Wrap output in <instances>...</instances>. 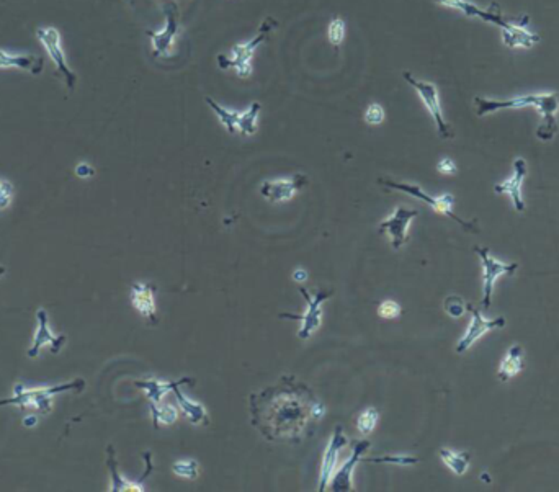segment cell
<instances>
[{
	"instance_id": "6da1fadb",
	"label": "cell",
	"mask_w": 559,
	"mask_h": 492,
	"mask_svg": "<svg viewBox=\"0 0 559 492\" xmlns=\"http://www.w3.org/2000/svg\"><path fill=\"white\" fill-rule=\"evenodd\" d=\"M476 113L477 117H486V114L500 112V110H519V108H537L542 114V123H539L537 136L542 141H551L558 135V119L556 113L559 110V94H537V95H520L509 100H492L484 97H475Z\"/></svg>"
},
{
	"instance_id": "7a4b0ae2",
	"label": "cell",
	"mask_w": 559,
	"mask_h": 492,
	"mask_svg": "<svg viewBox=\"0 0 559 492\" xmlns=\"http://www.w3.org/2000/svg\"><path fill=\"white\" fill-rule=\"evenodd\" d=\"M85 388V381L82 378L73 380L64 385H52L43 386V388H27L22 383L13 386V396L6 399H0V405H17L20 409H35L40 414H50L52 410V398L56 394L68 393H80Z\"/></svg>"
},
{
	"instance_id": "3957f363",
	"label": "cell",
	"mask_w": 559,
	"mask_h": 492,
	"mask_svg": "<svg viewBox=\"0 0 559 492\" xmlns=\"http://www.w3.org/2000/svg\"><path fill=\"white\" fill-rule=\"evenodd\" d=\"M380 184L386 185V187L389 188H394V190H399V192H404L410 195V197L420 200V202H425L427 204L432 207L433 211L440 213V214H445V216H450L452 219H455V221L460 224V226L465 229V231H470V232H477L479 229L477 226H475L472 223H468L465 219H461L458 214L453 211V204H455V197H453L452 193H445L442 195V197H430L424 192L422 188L419 187V185L415 184H403V181H393L389 179H380Z\"/></svg>"
},
{
	"instance_id": "277c9868",
	"label": "cell",
	"mask_w": 559,
	"mask_h": 492,
	"mask_svg": "<svg viewBox=\"0 0 559 492\" xmlns=\"http://www.w3.org/2000/svg\"><path fill=\"white\" fill-rule=\"evenodd\" d=\"M276 23L269 18V20L264 22V25L260 27L259 30V35H257L254 40L246 43V45H236L232 46V59L231 57H228L226 54H219L218 56V66L221 69H229V68H236V73L239 77L242 79H247L248 75L252 74V66H251V59L252 56H254V52L257 50V46L262 45L267 40V33H269L271 28H274Z\"/></svg>"
},
{
	"instance_id": "5b68a950",
	"label": "cell",
	"mask_w": 559,
	"mask_h": 492,
	"mask_svg": "<svg viewBox=\"0 0 559 492\" xmlns=\"http://www.w3.org/2000/svg\"><path fill=\"white\" fill-rule=\"evenodd\" d=\"M36 36L40 43L45 47L50 59L56 66V75H62L68 89L73 92L75 84H77V74L70 69V66L68 64V59H66L64 50H62L61 45V33L54 27H41L38 28Z\"/></svg>"
},
{
	"instance_id": "8992f818",
	"label": "cell",
	"mask_w": 559,
	"mask_h": 492,
	"mask_svg": "<svg viewBox=\"0 0 559 492\" xmlns=\"http://www.w3.org/2000/svg\"><path fill=\"white\" fill-rule=\"evenodd\" d=\"M299 293L304 296L306 304H308V311L301 316H296V314L290 313H281V319H299L301 329L298 331V338L301 341H308V338L313 336L314 332L321 327V319H322V304L324 301L331 298L334 295V291H326V290H319L314 295H311L309 291H306V288H299Z\"/></svg>"
},
{
	"instance_id": "52a82bcc",
	"label": "cell",
	"mask_w": 559,
	"mask_h": 492,
	"mask_svg": "<svg viewBox=\"0 0 559 492\" xmlns=\"http://www.w3.org/2000/svg\"><path fill=\"white\" fill-rule=\"evenodd\" d=\"M475 252L479 255V259H481L482 280H484V286H482L481 306H482V309H489L491 303H492V295H494L495 280L499 278L500 275H514L515 271L519 270V264L517 262L505 264V262L494 259V257L491 255L489 249H486V247L476 246Z\"/></svg>"
},
{
	"instance_id": "ba28073f",
	"label": "cell",
	"mask_w": 559,
	"mask_h": 492,
	"mask_svg": "<svg viewBox=\"0 0 559 492\" xmlns=\"http://www.w3.org/2000/svg\"><path fill=\"white\" fill-rule=\"evenodd\" d=\"M403 77L405 79V82L412 85V87L415 89V92L419 94V97L422 98L424 105L427 107L430 114H432L435 125H437V131H438V135H440V137H443V140L453 137L452 128L445 121V118H443L442 107H440V97H438V89L435 87L432 82H425V80L415 79L410 73H404Z\"/></svg>"
},
{
	"instance_id": "9c48e42d",
	"label": "cell",
	"mask_w": 559,
	"mask_h": 492,
	"mask_svg": "<svg viewBox=\"0 0 559 492\" xmlns=\"http://www.w3.org/2000/svg\"><path fill=\"white\" fill-rule=\"evenodd\" d=\"M419 216L417 209H408L404 207H398L389 218L383 219L380 223V232H385L389 237L391 247L394 251H399L404 244L409 242L408 228L412 223L414 218Z\"/></svg>"
},
{
	"instance_id": "30bf717a",
	"label": "cell",
	"mask_w": 559,
	"mask_h": 492,
	"mask_svg": "<svg viewBox=\"0 0 559 492\" xmlns=\"http://www.w3.org/2000/svg\"><path fill=\"white\" fill-rule=\"evenodd\" d=\"M466 309L471 313L472 321L470 324V327H468L465 336L461 337V341L456 343V353L468 352L482 336H486V334L491 331H495V329L505 327V322H507L502 316L495 319H486L481 314L479 309L475 308L472 304H466Z\"/></svg>"
},
{
	"instance_id": "8fae6325",
	"label": "cell",
	"mask_w": 559,
	"mask_h": 492,
	"mask_svg": "<svg viewBox=\"0 0 559 492\" xmlns=\"http://www.w3.org/2000/svg\"><path fill=\"white\" fill-rule=\"evenodd\" d=\"M66 341L68 337L66 336H54L50 329V321H47V313L46 309L40 308L36 311V332L35 337H33L31 347L28 348L27 355L30 358H36L40 355V350L45 345L51 348V352L57 355L61 352V348L66 345Z\"/></svg>"
},
{
	"instance_id": "7c38bea8",
	"label": "cell",
	"mask_w": 559,
	"mask_h": 492,
	"mask_svg": "<svg viewBox=\"0 0 559 492\" xmlns=\"http://www.w3.org/2000/svg\"><path fill=\"white\" fill-rule=\"evenodd\" d=\"M528 17L523 18H515V20H509L505 17V20L502 25H500V31H502V41L507 47H525V50H530L535 45L539 43V35L537 33L530 31L527 28Z\"/></svg>"
},
{
	"instance_id": "4fadbf2b",
	"label": "cell",
	"mask_w": 559,
	"mask_h": 492,
	"mask_svg": "<svg viewBox=\"0 0 559 492\" xmlns=\"http://www.w3.org/2000/svg\"><path fill=\"white\" fill-rule=\"evenodd\" d=\"M370 447L371 443L368 440H360L353 443L350 458H348L337 471H334L331 481H329V489L334 492L353 491V470H355L357 463L362 461L363 453H365Z\"/></svg>"
},
{
	"instance_id": "5bb4252c",
	"label": "cell",
	"mask_w": 559,
	"mask_h": 492,
	"mask_svg": "<svg viewBox=\"0 0 559 492\" xmlns=\"http://www.w3.org/2000/svg\"><path fill=\"white\" fill-rule=\"evenodd\" d=\"M347 443H348V438L345 437V433L342 432L341 425H337V427L334 428V433H332L331 440H329L326 452H324V455H322L321 481H319V487H318L319 492L327 491L329 481H331L334 471H336L338 453H341V450L347 445Z\"/></svg>"
},
{
	"instance_id": "9a60e30c",
	"label": "cell",
	"mask_w": 559,
	"mask_h": 492,
	"mask_svg": "<svg viewBox=\"0 0 559 492\" xmlns=\"http://www.w3.org/2000/svg\"><path fill=\"white\" fill-rule=\"evenodd\" d=\"M306 181L308 180H306L304 175H295L293 179L264 181L260 187V195L270 203L288 202V200L295 197L298 190L304 187Z\"/></svg>"
},
{
	"instance_id": "2e32d148",
	"label": "cell",
	"mask_w": 559,
	"mask_h": 492,
	"mask_svg": "<svg viewBox=\"0 0 559 492\" xmlns=\"http://www.w3.org/2000/svg\"><path fill=\"white\" fill-rule=\"evenodd\" d=\"M527 174H528L527 161H525L523 157H517V159L514 161V175L510 177L509 180L502 181V184H497L494 188L495 193L509 195V197L512 198L514 208L517 209L519 213L525 211V202L522 197V185H523V180H525V177H527Z\"/></svg>"
},
{
	"instance_id": "e0dca14e",
	"label": "cell",
	"mask_w": 559,
	"mask_h": 492,
	"mask_svg": "<svg viewBox=\"0 0 559 492\" xmlns=\"http://www.w3.org/2000/svg\"><path fill=\"white\" fill-rule=\"evenodd\" d=\"M433 2L438 3V6H443V7L456 8V10L465 13L466 17L479 18V20L486 22V23H492V25H495V27H500L505 20V15L500 12L499 6H495V3L487 8V10H484V8L471 3L470 0H433Z\"/></svg>"
},
{
	"instance_id": "ac0fdd59",
	"label": "cell",
	"mask_w": 559,
	"mask_h": 492,
	"mask_svg": "<svg viewBox=\"0 0 559 492\" xmlns=\"http://www.w3.org/2000/svg\"><path fill=\"white\" fill-rule=\"evenodd\" d=\"M165 17H167V25L164 28V31L154 33V31H147V36L151 38L152 43V50H154L156 56H169L170 54V47L174 45L177 33H179V23H177V8L174 3H167L164 7Z\"/></svg>"
},
{
	"instance_id": "d6986e66",
	"label": "cell",
	"mask_w": 559,
	"mask_h": 492,
	"mask_svg": "<svg viewBox=\"0 0 559 492\" xmlns=\"http://www.w3.org/2000/svg\"><path fill=\"white\" fill-rule=\"evenodd\" d=\"M156 290L152 285L146 283H133L131 285V304L141 316L149 319L152 324L157 322V304H156Z\"/></svg>"
},
{
	"instance_id": "ffe728a7",
	"label": "cell",
	"mask_w": 559,
	"mask_h": 492,
	"mask_svg": "<svg viewBox=\"0 0 559 492\" xmlns=\"http://www.w3.org/2000/svg\"><path fill=\"white\" fill-rule=\"evenodd\" d=\"M0 69H20L33 75H38L45 69V61L35 54H12L0 50Z\"/></svg>"
},
{
	"instance_id": "44dd1931",
	"label": "cell",
	"mask_w": 559,
	"mask_h": 492,
	"mask_svg": "<svg viewBox=\"0 0 559 492\" xmlns=\"http://www.w3.org/2000/svg\"><path fill=\"white\" fill-rule=\"evenodd\" d=\"M186 383H192L190 378H181L177 381H161V380H142V381H135L136 388H140L144 391V394L147 396L151 404H161L162 398L167 393H170L175 386H181Z\"/></svg>"
},
{
	"instance_id": "7402d4cb",
	"label": "cell",
	"mask_w": 559,
	"mask_h": 492,
	"mask_svg": "<svg viewBox=\"0 0 559 492\" xmlns=\"http://www.w3.org/2000/svg\"><path fill=\"white\" fill-rule=\"evenodd\" d=\"M523 368H525L523 347L519 345V343H514V345L507 350V355H505L502 363H500L497 376H499L500 381H509L512 380L514 376H517L520 371H523Z\"/></svg>"
},
{
	"instance_id": "603a6c76",
	"label": "cell",
	"mask_w": 559,
	"mask_h": 492,
	"mask_svg": "<svg viewBox=\"0 0 559 492\" xmlns=\"http://www.w3.org/2000/svg\"><path fill=\"white\" fill-rule=\"evenodd\" d=\"M107 453H108L107 466H108L110 476H112V487H110V491L112 492H144L146 487L142 486L141 482L126 481L121 475H119L118 461H117V456H114V450L112 445H108Z\"/></svg>"
},
{
	"instance_id": "cb8c5ba5",
	"label": "cell",
	"mask_w": 559,
	"mask_h": 492,
	"mask_svg": "<svg viewBox=\"0 0 559 492\" xmlns=\"http://www.w3.org/2000/svg\"><path fill=\"white\" fill-rule=\"evenodd\" d=\"M179 388H180V385L175 386V388L172 389V393L175 394L177 401H179L181 412L188 417L190 422H192L193 425L209 424V415L207 412V409H204V405L197 403V401H192L190 398H186V396L181 394V391Z\"/></svg>"
},
{
	"instance_id": "d4e9b609",
	"label": "cell",
	"mask_w": 559,
	"mask_h": 492,
	"mask_svg": "<svg viewBox=\"0 0 559 492\" xmlns=\"http://www.w3.org/2000/svg\"><path fill=\"white\" fill-rule=\"evenodd\" d=\"M438 455H440L442 461L445 463V465L450 468V470L455 472L456 476L466 475L468 468H470V453L453 452V450H448V448H442V450L438 452Z\"/></svg>"
},
{
	"instance_id": "484cf974",
	"label": "cell",
	"mask_w": 559,
	"mask_h": 492,
	"mask_svg": "<svg viewBox=\"0 0 559 492\" xmlns=\"http://www.w3.org/2000/svg\"><path fill=\"white\" fill-rule=\"evenodd\" d=\"M204 102L209 105V108L213 110L214 113H216V117L219 118V121L223 123V126L226 128L229 135H234L236 133V128H237V118H239V112H234V110H228V108H223L221 105L214 102L213 98L209 97H204Z\"/></svg>"
},
{
	"instance_id": "4316f807",
	"label": "cell",
	"mask_w": 559,
	"mask_h": 492,
	"mask_svg": "<svg viewBox=\"0 0 559 492\" xmlns=\"http://www.w3.org/2000/svg\"><path fill=\"white\" fill-rule=\"evenodd\" d=\"M260 110H262L260 103H259V102H255V103H252L251 107H248V108L246 110V112L239 114V118H237V128H239V130H241L242 135H246V136H252V135H254L255 130H257L255 123H257V118H259Z\"/></svg>"
},
{
	"instance_id": "83f0119b",
	"label": "cell",
	"mask_w": 559,
	"mask_h": 492,
	"mask_svg": "<svg viewBox=\"0 0 559 492\" xmlns=\"http://www.w3.org/2000/svg\"><path fill=\"white\" fill-rule=\"evenodd\" d=\"M151 414H152V422H154V427L159 428V425H172L177 422L179 419V410H177L174 405L170 404H151Z\"/></svg>"
},
{
	"instance_id": "f1b7e54d",
	"label": "cell",
	"mask_w": 559,
	"mask_h": 492,
	"mask_svg": "<svg viewBox=\"0 0 559 492\" xmlns=\"http://www.w3.org/2000/svg\"><path fill=\"white\" fill-rule=\"evenodd\" d=\"M376 422H378V410L375 408H366L357 419L358 432H360L362 435H368V433H371V430L375 428Z\"/></svg>"
},
{
	"instance_id": "f546056e",
	"label": "cell",
	"mask_w": 559,
	"mask_h": 492,
	"mask_svg": "<svg viewBox=\"0 0 559 492\" xmlns=\"http://www.w3.org/2000/svg\"><path fill=\"white\" fill-rule=\"evenodd\" d=\"M172 470L177 476L185 477V479H195L200 475V465L195 460H179L172 465Z\"/></svg>"
},
{
	"instance_id": "4dcf8cb0",
	"label": "cell",
	"mask_w": 559,
	"mask_h": 492,
	"mask_svg": "<svg viewBox=\"0 0 559 492\" xmlns=\"http://www.w3.org/2000/svg\"><path fill=\"white\" fill-rule=\"evenodd\" d=\"M443 309H445V313L448 314L450 318H461L463 314L466 311V304L463 298L460 296H448L445 299V303H443Z\"/></svg>"
},
{
	"instance_id": "1f68e13d",
	"label": "cell",
	"mask_w": 559,
	"mask_h": 492,
	"mask_svg": "<svg viewBox=\"0 0 559 492\" xmlns=\"http://www.w3.org/2000/svg\"><path fill=\"white\" fill-rule=\"evenodd\" d=\"M329 41L332 43L334 46H338L343 40V36H345V23L341 17L334 18V20L329 23Z\"/></svg>"
},
{
	"instance_id": "d6a6232c",
	"label": "cell",
	"mask_w": 559,
	"mask_h": 492,
	"mask_svg": "<svg viewBox=\"0 0 559 492\" xmlns=\"http://www.w3.org/2000/svg\"><path fill=\"white\" fill-rule=\"evenodd\" d=\"M362 461H370V463H391V465H417L419 458L415 456H408V455H401V456H380V458H362Z\"/></svg>"
},
{
	"instance_id": "836d02e7",
	"label": "cell",
	"mask_w": 559,
	"mask_h": 492,
	"mask_svg": "<svg viewBox=\"0 0 559 492\" xmlns=\"http://www.w3.org/2000/svg\"><path fill=\"white\" fill-rule=\"evenodd\" d=\"M378 316L383 319H396L401 316V306L393 299L381 301L378 306Z\"/></svg>"
},
{
	"instance_id": "e575fe53",
	"label": "cell",
	"mask_w": 559,
	"mask_h": 492,
	"mask_svg": "<svg viewBox=\"0 0 559 492\" xmlns=\"http://www.w3.org/2000/svg\"><path fill=\"white\" fill-rule=\"evenodd\" d=\"M385 119V110L378 103H371L365 112V121L368 125H380Z\"/></svg>"
},
{
	"instance_id": "d590c367",
	"label": "cell",
	"mask_w": 559,
	"mask_h": 492,
	"mask_svg": "<svg viewBox=\"0 0 559 492\" xmlns=\"http://www.w3.org/2000/svg\"><path fill=\"white\" fill-rule=\"evenodd\" d=\"M13 200V187L7 180L0 179V211L8 208Z\"/></svg>"
},
{
	"instance_id": "8d00e7d4",
	"label": "cell",
	"mask_w": 559,
	"mask_h": 492,
	"mask_svg": "<svg viewBox=\"0 0 559 492\" xmlns=\"http://www.w3.org/2000/svg\"><path fill=\"white\" fill-rule=\"evenodd\" d=\"M437 170L440 172V174L453 175L456 174V164L450 159V157H443V159L437 164Z\"/></svg>"
},
{
	"instance_id": "74e56055",
	"label": "cell",
	"mask_w": 559,
	"mask_h": 492,
	"mask_svg": "<svg viewBox=\"0 0 559 492\" xmlns=\"http://www.w3.org/2000/svg\"><path fill=\"white\" fill-rule=\"evenodd\" d=\"M75 174H77V177H80V179H89V177H92L95 174V170L92 165L82 162V164H79L77 167H75Z\"/></svg>"
},
{
	"instance_id": "f35d334b",
	"label": "cell",
	"mask_w": 559,
	"mask_h": 492,
	"mask_svg": "<svg viewBox=\"0 0 559 492\" xmlns=\"http://www.w3.org/2000/svg\"><path fill=\"white\" fill-rule=\"evenodd\" d=\"M309 414H311V417H314V419H322L324 414H326V408H324L322 404L314 403L313 405H311Z\"/></svg>"
},
{
	"instance_id": "ab89813d",
	"label": "cell",
	"mask_w": 559,
	"mask_h": 492,
	"mask_svg": "<svg viewBox=\"0 0 559 492\" xmlns=\"http://www.w3.org/2000/svg\"><path fill=\"white\" fill-rule=\"evenodd\" d=\"M293 280H296V281H306L308 280V271L306 270H303V269H296L295 271H293Z\"/></svg>"
},
{
	"instance_id": "60d3db41",
	"label": "cell",
	"mask_w": 559,
	"mask_h": 492,
	"mask_svg": "<svg viewBox=\"0 0 559 492\" xmlns=\"http://www.w3.org/2000/svg\"><path fill=\"white\" fill-rule=\"evenodd\" d=\"M38 424V419L35 417V415H30V417H27L25 420H23V425H25V427H33V425H36Z\"/></svg>"
},
{
	"instance_id": "b9f144b4",
	"label": "cell",
	"mask_w": 559,
	"mask_h": 492,
	"mask_svg": "<svg viewBox=\"0 0 559 492\" xmlns=\"http://www.w3.org/2000/svg\"><path fill=\"white\" fill-rule=\"evenodd\" d=\"M6 271H7V269L3 265H0V278H2L3 275H6Z\"/></svg>"
}]
</instances>
